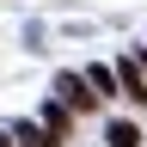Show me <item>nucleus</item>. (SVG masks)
Listing matches in <instances>:
<instances>
[{"instance_id":"1","label":"nucleus","mask_w":147,"mask_h":147,"mask_svg":"<svg viewBox=\"0 0 147 147\" xmlns=\"http://www.w3.org/2000/svg\"><path fill=\"white\" fill-rule=\"evenodd\" d=\"M55 92H61V110H92V104H98V98H92V86L80 80V74H61Z\"/></svg>"},{"instance_id":"2","label":"nucleus","mask_w":147,"mask_h":147,"mask_svg":"<svg viewBox=\"0 0 147 147\" xmlns=\"http://www.w3.org/2000/svg\"><path fill=\"white\" fill-rule=\"evenodd\" d=\"M117 86H123L135 104H147V74H141L135 61H117Z\"/></svg>"},{"instance_id":"3","label":"nucleus","mask_w":147,"mask_h":147,"mask_svg":"<svg viewBox=\"0 0 147 147\" xmlns=\"http://www.w3.org/2000/svg\"><path fill=\"white\" fill-rule=\"evenodd\" d=\"M43 123H49V135H43V147H61V141H67V129H74L61 104H49V110H43Z\"/></svg>"},{"instance_id":"4","label":"nucleus","mask_w":147,"mask_h":147,"mask_svg":"<svg viewBox=\"0 0 147 147\" xmlns=\"http://www.w3.org/2000/svg\"><path fill=\"white\" fill-rule=\"evenodd\" d=\"M86 86H92V98H110L117 92V74L110 67H86Z\"/></svg>"},{"instance_id":"5","label":"nucleus","mask_w":147,"mask_h":147,"mask_svg":"<svg viewBox=\"0 0 147 147\" xmlns=\"http://www.w3.org/2000/svg\"><path fill=\"white\" fill-rule=\"evenodd\" d=\"M104 141H110V147H141V129H135V123H110Z\"/></svg>"}]
</instances>
